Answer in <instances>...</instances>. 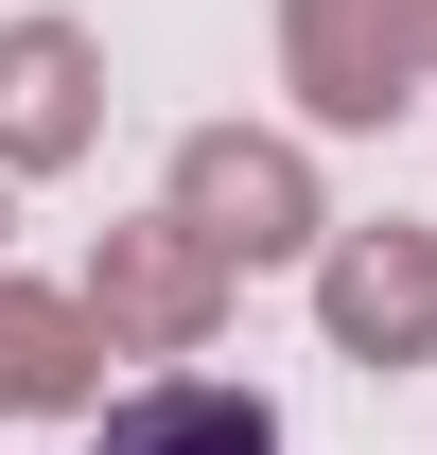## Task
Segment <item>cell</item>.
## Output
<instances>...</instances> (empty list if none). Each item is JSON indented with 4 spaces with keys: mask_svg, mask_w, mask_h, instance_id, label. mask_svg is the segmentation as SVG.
Instances as JSON below:
<instances>
[{
    "mask_svg": "<svg viewBox=\"0 0 437 455\" xmlns=\"http://www.w3.org/2000/svg\"><path fill=\"white\" fill-rule=\"evenodd\" d=\"M158 193H175L193 228H211L227 263H315L332 228H350V211L315 193V158H298V123H193Z\"/></svg>",
    "mask_w": 437,
    "mask_h": 455,
    "instance_id": "cell-1",
    "label": "cell"
},
{
    "mask_svg": "<svg viewBox=\"0 0 437 455\" xmlns=\"http://www.w3.org/2000/svg\"><path fill=\"white\" fill-rule=\"evenodd\" d=\"M227 281H245V263H227L175 193H158V211H123L106 245H88V315H106L123 350H211V333H227Z\"/></svg>",
    "mask_w": 437,
    "mask_h": 455,
    "instance_id": "cell-2",
    "label": "cell"
},
{
    "mask_svg": "<svg viewBox=\"0 0 437 455\" xmlns=\"http://www.w3.org/2000/svg\"><path fill=\"white\" fill-rule=\"evenodd\" d=\"M315 333L350 350V368H437V228L350 211L315 245Z\"/></svg>",
    "mask_w": 437,
    "mask_h": 455,
    "instance_id": "cell-3",
    "label": "cell"
},
{
    "mask_svg": "<svg viewBox=\"0 0 437 455\" xmlns=\"http://www.w3.org/2000/svg\"><path fill=\"white\" fill-rule=\"evenodd\" d=\"M280 88L315 140H368L402 88H420V36H402V0H280Z\"/></svg>",
    "mask_w": 437,
    "mask_h": 455,
    "instance_id": "cell-4",
    "label": "cell"
},
{
    "mask_svg": "<svg viewBox=\"0 0 437 455\" xmlns=\"http://www.w3.org/2000/svg\"><path fill=\"white\" fill-rule=\"evenodd\" d=\"M0 158L18 175L106 158V36L88 18H0Z\"/></svg>",
    "mask_w": 437,
    "mask_h": 455,
    "instance_id": "cell-5",
    "label": "cell"
},
{
    "mask_svg": "<svg viewBox=\"0 0 437 455\" xmlns=\"http://www.w3.org/2000/svg\"><path fill=\"white\" fill-rule=\"evenodd\" d=\"M106 315H88V281H0V420H70V403H106Z\"/></svg>",
    "mask_w": 437,
    "mask_h": 455,
    "instance_id": "cell-6",
    "label": "cell"
},
{
    "mask_svg": "<svg viewBox=\"0 0 437 455\" xmlns=\"http://www.w3.org/2000/svg\"><path fill=\"white\" fill-rule=\"evenodd\" d=\"M106 455H280V403L211 386V368H158V386L106 403Z\"/></svg>",
    "mask_w": 437,
    "mask_h": 455,
    "instance_id": "cell-7",
    "label": "cell"
},
{
    "mask_svg": "<svg viewBox=\"0 0 437 455\" xmlns=\"http://www.w3.org/2000/svg\"><path fill=\"white\" fill-rule=\"evenodd\" d=\"M0 228H18V158H0Z\"/></svg>",
    "mask_w": 437,
    "mask_h": 455,
    "instance_id": "cell-8",
    "label": "cell"
}]
</instances>
